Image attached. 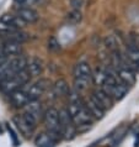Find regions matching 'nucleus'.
<instances>
[{
	"instance_id": "3",
	"label": "nucleus",
	"mask_w": 139,
	"mask_h": 147,
	"mask_svg": "<svg viewBox=\"0 0 139 147\" xmlns=\"http://www.w3.org/2000/svg\"><path fill=\"white\" fill-rule=\"evenodd\" d=\"M13 122L16 126V129L19 130V132L26 138L31 137L33 135L36 126L38 124L37 120L33 119V117L30 116L26 113L21 114V115H15L13 117Z\"/></svg>"
},
{
	"instance_id": "4",
	"label": "nucleus",
	"mask_w": 139,
	"mask_h": 147,
	"mask_svg": "<svg viewBox=\"0 0 139 147\" xmlns=\"http://www.w3.org/2000/svg\"><path fill=\"white\" fill-rule=\"evenodd\" d=\"M59 122H60V129H62V136L65 140H72L76 134V126L74 121H73L68 109L59 110Z\"/></svg>"
},
{
	"instance_id": "17",
	"label": "nucleus",
	"mask_w": 139,
	"mask_h": 147,
	"mask_svg": "<svg viewBox=\"0 0 139 147\" xmlns=\"http://www.w3.org/2000/svg\"><path fill=\"white\" fill-rule=\"evenodd\" d=\"M27 58L22 55H19V56H15V57H11L9 58V66L11 72L14 73H17V72H21L23 69H26L27 66Z\"/></svg>"
},
{
	"instance_id": "20",
	"label": "nucleus",
	"mask_w": 139,
	"mask_h": 147,
	"mask_svg": "<svg viewBox=\"0 0 139 147\" xmlns=\"http://www.w3.org/2000/svg\"><path fill=\"white\" fill-rule=\"evenodd\" d=\"M4 40H7V41H14V42H17V43H23L28 40V36L25 31L22 30H16L13 32H7V34H4Z\"/></svg>"
},
{
	"instance_id": "24",
	"label": "nucleus",
	"mask_w": 139,
	"mask_h": 147,
	"mask_svg": "<svg viewBox=\"0 0 139 147\" xmlns=\"http://www.w3.org/2000/svg\"><path fill=\"white\" fill-rule=\"evenodd\" d=\"M104 42H105V46H106V48H107L108 51L113 52V51L118 50V42H117V40H116L114 36H112V35L107 36V37L105 38Z\"/></svg>"
},
{
	"instance_id": "8",
	"label": "nucleus",
	"mask_w": 139,
	"mask_h": 147,
	"mask_svg": "<svg viewBox=\"0 0 139 147\" xmlns=\"http://www.w3.org/2000/svg\"><path fill=\"white\" fill-rule=\"evenodd\" d=\"M23 24H35L38 21L39 15L31 6H20L15 14Z\"/></svg>"
},
{
	"instance_id": "28",
	"label": "nucleus",
	"mask_w": 139,
	"mask_h": 147,
	"mask_svg": "<svg viewBox=\"0 0 139 147\" xmlns=\"http://www.w3.org/2000/svg\"><path fill=\"white\" fill-rule=\"evenodd\" d=\"M85 0H70V6L75 10H80L84 6Z\"/></svg>"
},
{
	"instance_id": "22",
	"label": "nucleus",
	"mask_w": 139,
	"mask_h": 147,
	"mask_svg": "<svg viewBox=\"0 0 139 147\" xmlns=\"http://www.w3.org/2000/svg\"><path fill=\"white\" fill-rule=\"evenodd\" d=\"M85 105H86V108H88V110L90 111V114L95 117V119H102V117L105 116V110L104 109H101L100 107H97V105L94 103L92 100H90L89 99V101L88 103H85Z\"/></svg>"
},
{
	"instance_id": "7",
	"label": "nucleus",
	"mask_w": 139,
	"mask_h": 147,
	"mask_svg": "<svg viewBox=\"0 0 139 147\" xmlns=\"http://www.w3.org/2000/svg\"><path fill=\"white\" fill-rule=\"evenodd\" d=\"M89 99L92 100L94 103L97 105V107H100L101 109H104L105 111H106V110H108V109H111L112 105H113V99L106 92L102 90L101 88L94 90L91 93V96H90Z\"/></svg>"
},
{
	"instance_id": "29",
	"label": "nucleus",
	"mask_w": 139,
	"mask_h": 147,
	"mask_svg": "<svg viewBox=\"0 0 139 147\" xmlns=\"http://www.w3.org/2000/svg\"><path fill=\"white\" fill-rule=\"evenodd\" d=\"M7 131H9V134L11 135V138H13V144H14V146H19V141H17V137H16L15 132L13 131V129H11L9 125H7Z\"/></svg>"
},
{
	"instance_id": "6",
	"label": "nucleus",
	"mask_w": 139,
	"mask_h": 147,
	"mask_svg": "<svg viewBox=\"0 0 139 147\" xmlns=\"http://www.w3.org/2000/svg\"><path fill=\"white\" fill-rule=\"evenodd\" d=\"M49 87H51V82L46 78H42L30 85H26L25 89L28 96H30V99L35 100V99H39L42 95H44V93L49 89Z\"/></svg>"
},
{
	"instance_id": "15",
	"label": "nucleus",
	"mask_w": 139,
	"mask_h": 147,
	"mask_svg": "<svg viewBox=\"0 0 139 147\" xmlns=\"http://www.w3.org/2000/svg\"><path fill=\"white\" fill-rule=\"evenodd\" d=\"M26 71L28 72V74L32 77H39L44 71V63L43 61L38 58V57H32L31 59L27 61V66H26Z\"/></svg>"
},
{
	"instance_id": "23",
	"label": "nucleus",
	"mask_w": 139,
	"mask_h": 147,
	"mask_svg": "<svg viewBox=\"0 0 139 147\" xmlns=\"http://www.w3.org/2000/svg\"><path fill=\"white\" fill-rule=\"evenodd\" d=\"M81 20H83V15H81L80 10L73 9L67 14V21L69 24H72V25H78V24L81 22Z\"/></svg>"
},
{
	"instance_id": "18",
	"label": "nucleus",
	"mask_w": 139,
	"mask_h": 147,
	"mask_svg": "<svg viewBox=\"0 0 139 147\" xmlns=\"http://www.w3.org/2000/svg\"><path fill=\"white\" fill-rule=\"evenodd\" d=\"M69 90H70V88H69L68 82L65 79H63V78L58 79L54 84H53V87H52V92H53V94H54L55 98H64V96H67Z\"/></svg>"
},
{
	"instance_id": "10",
	"label": "nucleus",
	"mask_w": 139,
	"mask_h": 147,
	"mask_svg": "<svg viewBox=\"0 0 139 147\" xmlns=\"http://www.w3.org/2000/svg\"><path fill=\"white\" fill-rule=\"evenodd\" d=\"M117 73V78L120 79V82H122L123 84L128 85V87H132V85L136 84L137 82V76H136V71H133L132 68L123 66L116 69Z\"/></svg>"
},
{
	"instance_id": "25",
	"label": "nucleus",
	"mask_w": 139,
	"mask_h": 147,
	"mask_svg": "<svg viewBox=\"0 0 139 147\" xmlns=\"http://www.w3.org/2000/svg\"><path fill=\"white\" fill-rule=\"evenodd\" d=\"M89 88V82L81 80V79H74V89L78 92H84Z\"/></svg>"
},
{
	"instance_id": "12",
	"label": "nucleus",
	"mask_w": 139,
	"mask_h": 147,
	"mask_svg": "<svg viewBox=\"0 0 139 147\" xmlns=\"http://www.w3.org/2000/svg\"><path fill=\"white\" fill-rule=\"evenodd\" d=\"M126 58L129 67L133 71H139V47L134 43H128L126 46Z\"/></svg>"
},
{
	"instance_id": "5",
	"label": "nucleus",
	"mask_w": 139,
	"mask_h": 147,
	"mask_svg": "<svg viewBox=\"0 0 139 147\" xmlns=\"http://www.w3.org/2000/svg\"><path fill=\"white\" fill-rule=\"evenodd\" d=\"M26 24H23L16 15L6 14L0 18V35L13 32L16 30H22V27Z\"/></svg>"
},
{
	"instance_id": "21",
	"label": "nucleus",
	"mask_w": 139,
	"mask_h": 147,
	"mask_svg": "<svg viewBox=\"0 0 139 147\" xmlns=\"http://www.w3.org/2000/svg\"><path fill=\"white\" fill-rule=\"evenodd\" d=\"M108 76V68H97L95 72H92V82L97 87H101L102 83Z\"/></svg>"
},
{
	"instance_id": "14",
	"label": "nucleus",
	"mask_w": 139,
	"mask_h": 147,
	"mask_svg": "<svg viewBox=\"0 0 139 147\" xmlns=\"http://www.w3.org/2000/svg\"><path fill=\"white\" fill-rule=\"evenodd\" d=\"M23 109H25V111L30 116H32L33 119H36L37 121H39V119H42L43 116V109H42V103L38 100V99H35V100H30L28 103L23 107Z\"/></svg>"
},
{
	"instance_id": "19",
	"label": "nucleus",
	"mask_w": 139,
	"mask_h": 147,
	"mask_svg": "<svg viewBox=\"0 0 139 147\" xmlns=\"http://www.w3.org/2000/svg\"><path fill=\"white\" fill-rule=\"evenodd\" d=\"M129 87L128 85L123 84L122 82H117V84L114 85L113 90L111 92V98L113 99V101H120L128 94Z\"/></svg>"
},
{
	"instance_id": "1",
	"label": "nucleus",
	"mask_w": 139,
	"mask_h": 147,
	"mask_svg": "<svg viewBox=\"0 0 139 147\" xmlns=\"http://www.w3.org/2000/svg\"><path fill=\"white\" fill-rule=\"evenodd\" d=\"M30 79H31V77L28 74V72L26 69H23V71L15 73V74L9 77V78L0 82V90H1V93L9 95L10 93L26 87Z\"/></svg>"
},
{
	"instance_id": "26",
	"label": "nucleus",
	"mask_w": 139,
	"mask_h": 147,
	"mask_svg": "<svg viewBox=\"0 0 139 147\" xmlns=\"http://www.w3.org/2000/svg\"><path fill=\"white\" fill-rule=\"evenodd\" d=\"M48 50H51L53 52H57V51L60 50V45L54 36H52V37L48 40Z\"/></svg>"
},
{
	"instance_id": "31",
	"label": "nucleus",
	"mask_w": 139,
	"mask_h": 147,
	"mask_svg": "<svg viewBox=\"0 0 139 147\" xmlns=\"http://www.w3.org/2000/svg\"><path fill=\"white\" fill-rule=\"evenodd\" d=\"M3 132V127H1V124H0V134Z\"/></svg>"
},
{
	"instance_id": "11",
	"label": "nucleus",
	"mask_w": 139,
	"mask_h": 147,
	"mask_svg": "<svg viewBox=\"0 0 139 147\" xmlns=\"http://www.w3.org/2000/svg\"><path fill=\"white\" fill-rule=\"evenodd\" d=\"M9 100L14 108H23L31 99H30V96H28L26 89L21 88V89H17V90L10 93Z\"/></svg>"
},
{
	"instance_id": "30",
	"label": "nucleus",
	"mask_w": 139,
	"mask_h": 147,
	"mask_svg": "<svg viewBox=\"0 0 139 147\" xmlns=\"http://www.w3.org/2000/svg\"><path fill=\"white\" fill-rule=\"evenodd\" d=\"M5 58H9V57H6L5 55H4V53H3V51H1V48H0V61L5 59Z\"/></svg>"
},
{
	"instance_id": "9",
	"label": "nucleus",
	"mask_w": 139,
	"mask_h": 147,
	"mask_svg": "<svg viewBox=\"0 0 139 147\" xmlns=\"http://www.w3.org/2000/svg\"><path fill=\"white\" fill-rule=\"evenodd\" d=\"M73 76H74V79L86 80L90 83L92 82V69L88 62H79L73 69Z\"/></svg>"
},
{
	"instance_id": "13",
	"label": "nucleus",
	"mask_w": 139,
	"mask_h": 147,
	"mask_svg": "<svg viewBox=\"0 0 139 147\" xmlns=\"http://www.w3.org/2000/svg\"><path fill=\"white\" fill-rule=\"evenodd\" d=\"M0 48H1L3 53L5 55L6 57H15L22 53V45L14 42V41H7L4 40L3 43L0 45Z\"/></svg>"
},
{
	"instance_id": "2",
	"label": "nucleus",
	"mask_w": 139,
	"mask_h": 147,
	"mask_svg": "<svg viewBox=\"0 0 139 147\" xmlns=\"http://www.w3.org/2000/svg\"><path fill=\"white\" fill-rule=\"evenodd\" d=\"M42 119H43L47 132H49L52 136H54L59 141L63 137L62 129H60V122H59V110H57L55 108H48L43 113Z\"/></svg>"
},
{
	"instance_id": "27",
	"label": "nucleus",
	"mask_w": 139,
	"mask_h": 147,
	"mask_svg": "<svg viewBox=\"0 0 139 147\" xmlns=\"http://www.w3.org/2000/svg\"><path fill=\"white\" fill-rule=\"evenodd\" d=\"M37 1L38 0H14V3L19 7L20 6H32V5H35Z\"/></svg>"
},
{
	"instance_id": "16",
	"label": "nucleus",
	"mask_w": 139,
	"mask_h": 147,
	"mask_svg": "<svg viewBox=\"0 0 139 147\" xmlns=\"http://www.w3.org/2000/svg\"><path fill=\"white\" fill-rule=\"evenodd\" d=\"M58 140L49 132H39L35 137V145L37 147H55Z\"/></svg>"
}]
</instances>
